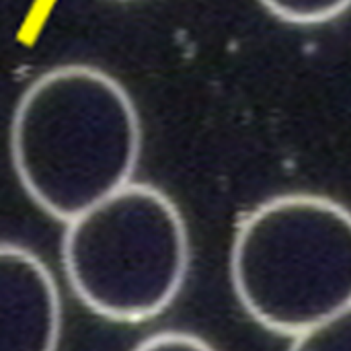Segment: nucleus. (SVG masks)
<instances>
[{
  "mask_svg": "<svg viewBox=\"0 0 351 351\" xmlns=\"http://www.w3.org/2000/svg\"><path fill=\"white\" fill-rule=\"evenodd\" d=\"M142 125L128 90L86 64L56 66L21 95L10 123V156L27 195L70 222L132 183Z\"/></svg>",
  "mask_w": 351,
  "mask_h": 351,
  "instance_id": "1",
  "label": "nucleus"
},
{
  "mask_svg": "<svg viewBox=\"0 0 351 351\" xmlns=\"http://www.w3.org/2000/svg\"><path fill=\"white\" fill-rule=\"evenodd\" d=\"M243 308L294 337L351 304V210L315 193H286L251 210L230 251Z\"/></svg>",
  "mask_w": 351,
  "mask_h": 351,
  "instance_id": "2",
  "label": "nucleus"
},
{
  "mask_svg": "<svg viewBox=\"0 0 351 351\" xmlns=\"http://www.w3.org/2000/svg\"><path fill=\"white\" fill-rule=\"evenodd\" d=\"M66 224L62 263L93 313L142 323L173 304L189 269V234L165 191L132 181Z\"/></svg>",
  "mask_w": 351,
  "mask_h": 351,
  "instance_id": "3",
  "label": "nucleus"
},
{
  "mask_svg": "<svg viewBox=\"0 0 351 351\" xmlns=\"http://www.w3.org/2000/svg\"><path fill=\"white\" fill-rule=\"evenodd\" d=\"M60 331L51 271L29 249L0 243V351H56Z\"/></svg>",
  "mask_w": 351,
  "mask_h": 351,
  "instance_id": "4",
  "label": "nucleus"
},
{
  "mask_svg": "<svg viewBox=\"0 0 351 351\" xmlns=\"http://www.w3.org/2000/svg\"><path fill=\"white\" fill-rule=\"evenodd\" d=\"M276 19L290 25H323L351 8V0H259Z\"/></svg>",
  "mask_w": 351,
  "mask_h": 351,
  "instance_id": "5",
  "label": "nucleus"
},
{
  "mask_svg": "<svg viewBox=\"0 0 351 351\" xmlns=\"http://www.w3.org/2000/svg\"><path fill=\"white\" fill-rule=\"evenodd\" d=\"M288 351H351V304L294 335Z\"/></svg>",
  "mask_w": 351,
  "mask_h": 351,
  "instance_id": "6",
  "label": "nucleus"
},
{
  "mask_svg": "<svg viewBox=\"0 0 351 351\" xmlns=\"http://www.w3.org/2000/svg\"><path fill=\"white\" fill-rule=\"evenodd\" d=\"M132 351H216L202 337L183 331H162L144 339Z\"/></svg>",
  "mask_w": 351,
  "mask_h": 351,
  "instance_id": "7",
  "label": "nucleus"
}]
</instances>
